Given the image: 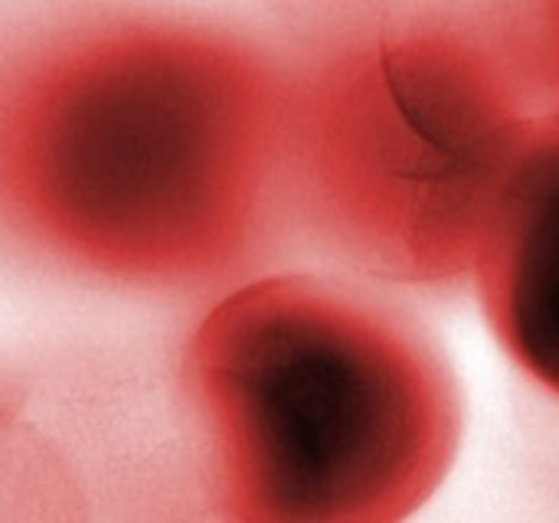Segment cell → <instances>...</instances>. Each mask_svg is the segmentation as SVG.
Instances as JSON below:
<instances>
[{"label":"cell","mask_w":559,"mask_h":523,"mask_svg":"<svg viewBox=\"0 0 559 523\" xmlns=\"http://www.w3.org/2000/svg\"><path fill=\"white\" fill-rule=\"evenodd\" d=\"M498 311L521 364L559 393V144L531 164L511 193Z\"/></svg>","instance_id":"1"}]
</instances>
